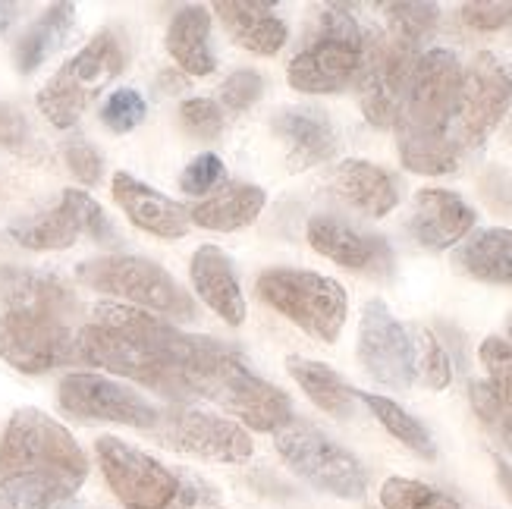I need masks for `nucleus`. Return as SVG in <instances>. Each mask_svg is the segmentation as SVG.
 <instances>
[{"label": "nucleus", "instance_id": "1", "mask_svg": "<svg viewBox=\"0 0 512 509\" xmlns=\"http://www.w3.org/2000/svg\"><path fill=\"white\" fill-rule=\"evenodd\" d=\"M208 337L183 334L167 318L123 302H98L73 346V362L104 368L117 378L170 396L173 406L189 400V368Z\"/></svg>", "mask_w": 512, "mask_h": 509}, {"label": "nucleus", "instance_id": "2", "mask_svg": "<svg viewBox=\"0 0 512 509\" xmlns=\"http://www.w3.org/2000/svg\"><path fill=\"white\" fill-rule=\"evenodd\" d=\"M88 478V456L57 418L16 409L0 437V500L7 509H57Z\"/></svg>", "mask_w": 512, "mask_h": 509}, {"label": "nucleus", "instance_id": "3", "mask_svg": "<svg viewBox=\"0 0 512 509\" xmlns=\"http://www.w3.org/2000/svg\"><path fill=\"white\" fill-rule=\"evenodd\" d=\"M459 82L462 63L453 51L431 48L418 57L403 110L393 126L399 161L406 170L443 176L459 167V148L450 139Z\"/></svg>", "mask_w": 512, "mask_h": 509}, {"label": "nucleus", "instance_id": "4", "mask_svg": "<svg viewBox=\"0 0 512 509\" xmlns=\"http://www.w3.org/2000/svg\"><path fill=\"white\" fill-rule=\"evenodd\" d=\"M189 393L224 406L252 431H280L293 418V403L277 384L255 374L233 346L211 337L189 368Z\"/></svg>", "mask_w": 512, "mask_h": 509}, {"label": "nucleus", "instance_id": "5", "mask_svg": "<svg viewBox=\"0 0 512 509\" xmlns=\"http://www.w3.org/2000/svg\"><path fill=\"white\" fill-rule=\"evenodd\" d=\"M255 290L261 302L271 305L286 321L302 327L308 337L327 346L340 340L349 315V296L343 283L333 277L299 268H271L258 274Z\"/></svg>", "mask_w": 512, "mask_h": 509}, {"label": "nucleus", "instance_id": "6", "mask_svg": "<svg viewBox=\"0 0 512 509\" xmlns=\"http://www.w3.org/2000/svg\"><path fill=\"white\" fill-rule=\"evenodd\" d=\"M362 38L352 10L330 4L318 16L315 41L286 66V82L302 95H337L355 82L362 66Z\"/></svg>", "mask_w": 512, "mask_h": 509}, {"label": "nucleus", "instance_id": "7", "mask_svg": "<svg viewBox=\"0 0 512 509\" xmlns=\"http://www.w3.org/2000/svg\"><path fill=\"white\" fill-rule=\"evenodd\" d=\"M76 277L98 293L117 296L123 305L142 308L151 315H164L173 321L195 318V302L161 264L139 255H104L95 261H82Z\"/></svg>", "mask_w": 512, "mask_h": 509}, {"label": "nucleus", "instance_id": "8", "mask_svg": "<svg viewBox=\"0 0 512 509\" xmlns=\"http://www.w3.org/2000/svg\"><path fill=\"white\" fill-rule=\"evenodd\" d=\"M126 66V51L114 32H98L60 70L41 85L38 110L51 126L70 129L104 85L114 82Z\"/></svg>", "mask_w": 512, "mask_h": 509}, {"label": "nucleus", "instance_id": "9", "mask_svg": "<svg viewBox=\"0 0 512 509\" xmlns=\"http://www.w3.org/2000/svg\"><path fill=\"white\" fill-rule=\"evenodd\" d=\"M274 447L280 459L311 488H318L340 500H362L368 491V472L359 456L327 437L305 418H289L274 431Z\"/></svg>", "mask_w": 512, "mask_h": 509}, {"label": "nucleus", "instance_id": "10", "mask_svg": "<svg viewBox=\"0 0 512 509\" xmlns=\"http://www.w3.org/2000/svg\"><path fill=\"white\" fill-rule=\"evenodd\" d=\"M425 51L390 38L384 29H371L362 38V66L355 76L362 114L377 129H393L403 110L415 63Z\"/></svg>", "mask_w": 512, "mask_h": 509}, {"label": "nucleus", "instance_id": "11", "mask_svg": "<svg viewBox=\"0 0 512 509\" xmlns=\"http://www.w3.org/2000/svg\"><path fill=\"white\" fill-rule=\"evenodd\" d=\"M512 107V70L491 54L481 51L469 66H462L459 98L450 123V139L456 142L459 154L481 148L500 120Z\"/></svg>", "mask_w": 512, "mask_h": 509}, {"label": "nucleus", "instance_id": "12", "mask_svg": "<svg viewBox=\"0 0 512 509\" xmlns=\"http://www.w3.org/2000/svg\"><path fill=\"white\" fill-rule=\"evenodd\" d=\"M70 312L57 308H4L0 312V359L22 374H48L73 362L76 334Z\"/></svg>", "mask_w": 512, "mask_h": 509}, {"label": "nucleus", "instance_id": "13", "mask_svg": "<svg viewBox=\"0 0 512 509\" xmlns=\"http://www.w3.org/2000/svg\"><path fill=\"white\" fill-rule=\"evenodd\" d=\"M57 403L66 415L79 422H110L139 431H154L161 425V412L139 390H132L104 374L76 371L66 374L57 390Z\"/></svg>", "mask_w": 512, "mask_h": 509}, {"label": "nucleus", "instance_id": "14", "mask_svg": "<svg viewBox=\"0 0 512 509\" xmlns=\"http://www.w3.org/2000/svg\"><path fill=\"white\" fill-rule=\"evenodd\" d=\"M95 456L107 488L126 509H164L176 494V472L164 462L126 444L120 437H98Z\"/></svg>", "mask_w": 512, "mask_h": 509}, {"label": "nucleus", "instance_id": "15", "mask_svg": "<svg viewBox=\"0 0 512 509\" xmlns=\"http://www.w3.org/2000/svg\"><path fill=\"white\" fill-rule=\"evenodd\" d=\"M154 431H158L164 447L208 462H233L236 466L255 453L252 437L242 425L186 403H176L167 415H161V425Z\"/></svg>", "mask_w": 512, "mask_h": 509}, {"label": "nucleus", "instance_id": "16", "mask_svg": "<svg viewBox=\"0 0 512 509\" xmlns=\"http://www.w3.org/2000/svg\"><path fill=\"white\" fill-rule=\"evenodd\" d=\"M359 362L371 381L390 390H409L415 384L412 337L384 299H368L359 318Z\"/></svg>", "mask_w": 512, "mask_h": 509}, {"label": "nucleus", "instance_id": "17", "mask_svg": "<svg viewBox=\"0 0 512 509\" xmlns=\"http://www.w3.org/2000/svg\"><path fill=\"white\" fill-rule=\"evenodd\" d=\"M305 236H308V246L318 255L330 258L333 264H340L346 271L384 280L396 268L393 249L387 246L384 236L365 233L355 224H349V220H340L333 214L311 217L305 227Z\"/></svg>", "mask_w": 512, "mask_h": 509}, {"label": "nucleus", "instance_id": "18", "mask_svg": "<svg viewBox=\"0 0 512 509\" xmlns=\"http://www.w3.org/2000/svg\"><path fill=\"white\" fill-rule=\"evenodd\" d=\"M475 208L453 189H421L412 198L406 230L418 246L431 252H447L465 242L475 230Z\"/></svg>", "mask_w": 512, "mask_h": 509}, {"label": "nucleus", "instance_id": "19", "mask_svg": "<svg viewBox=\"0 0 512 509\" xmlns=\"http://www.w3.org/2000/svg\"><path fill=\"white\" fill-rule=\"evenodd\" d=\"M114 202L120 205V211L132 220V227H139L151 236L161 239H183L192 227L189 208H183L180 202L161 195L158 189H151L148 183L136 180L132 173H114Z\"/></svg>", "mask_w": 512, "mask_h": 509}, {"label": "nucleus", "instance_id": "20", "mask_svg": "<svg viewBox=\"0 0 512 509\" xmlns=\"http://www.w3.org/2000/svg\"><path fill=\"white\" fill-rule=\"evenodd\" d=\"M271 129L286 148L289 170L318 167L337 151V129L318 107H286L274 117Z\"/></svg>", "mask_w": 512, "mask_h": 509}, {"label": "nucleus", "instance_id": "21", "mask_svg": "<svg viewBox=\"0 0 512 509\" xmlns=\"http://www.w3.org/2000/svg\"><path fill=\"white\" fill-rule=\"evenodd\" d=\"M189 277H192L195 296L202 299L217 318H224L230 327L246 324V315H249L246 296H242L236 268L224 249H217V246L198 249L189 264Z\"/></svg>", "mask_w": 512, "mask_h": 509}, {"label": "nucleus", "instance_id": "22", "mask_svg": "<svg viewBox=\"0 0 512 509\" xmlns=\"http://www.w3.org/2000/svg\"><path fill=\"white\" fill-rule=\"evenodd\" d=\"M330 192L343 205L365 217H387L399 205V183L396 176L371 161H343L327 180Z\"/></svg>", "mask_w": 512, "mask_h": 509}, {"label": "nucleus", "instance_id": "23", "mask_svg": "<svg viewBox=\"0 0 512 509\" xmlns=\"http://www.w3.org/2000/svg\"><path fill=\"white\" fill-rule=\"evenodd\" d=\"M227 35L258 57H274L289 38L286 22L274 13V4H258V0H220L214 7Z\"/></svg>", "mask_w": 512, "mask_h": 509}, {"label": "nucleus", "instance_id": "24", "mask_svg": "<svg viewBox=\"0 0 512 509\" xmlns=\"http://www.w3.org/2000/svg\"><path fill=\"white\" fill-rule=\"evenodd\" d=\"M453 268L472 280L512 286V230H478L453 252Z\"/></svg>", "mask_w": 512, "mask_h": 509}, {"label": "nucleus", "instance_id": "25", "mask_svg": "<svg viewBox=\"0 0 512 509\" xmlns=\"http://www.w3.org/2000/svg\"><path fill=\"white\" fill-rule=\"evenodd\" d=\"M267 205V192L252 183H233L224 186L217 195L189 208V217L195 227L214 230V233H236L258 220V214Z\"/></svg>", "mask_w": 512, "mask_h": 509}, {"label": "nucleus", "instance_id": "26", "mask_svg": "<svg viewBox=\"0 0 512 509\" xmlns=\"http://www.w3.org/2000/svg\"><path fill=\"white\" fill-rule=\"evenodd\" d=\"M208 38H211V13L202 4H192L173 16L167 29V51L183 73L211 76L217 60Z\"/></svg>", "mask_w": 512, "mask_h": 509}, {"label": "nucleus", "instance_id": "27", "mask_svg": "<svg viewBox=\"0 0 512 509\" xmlns=\"http://www.w3.org/2000/svg\"><path fill=\"white\" fill-rule=\"evenodd\" d=\"M286 371L293 374V381L302 387V393L321 412L337 415V418H349L352 415L355 400H359V390H352L330 365L311 362V359H302V356H289L286 359Z\"/></svg>", "mask_w": 512, "mask_h": 509}, {"label": "nucleus", "instance_id": "28", "mask_svg": "<svg viewBox=\"0 0 512 509\" xmlns=\"http://www.w3.org/2000/svg\"><path fill=\"white\" fill-rule=\"evenodd\" d=\"M10 236L19 242L22 249L32 252H60V249H73L76 239L82 236L79 217L70 208V202L60 195V202L48 211H41L35 217L16 220L10 227Z\"/></svg>", "mask_w": 512, "mask_h": 509}, {"label": "nucleus", "instance_id": "29", "mask_svg": "<svg viewBox=\"0 0 512 509\" xmlns=\"http://www.w3.org/2000/svg\"><path fill=\"white\" fill-rule=\"evenodd\" d=\"M76 22V7L73 4H51L48 10L41 13V19H35L32 26L22 32V38L16 41V70L19 73H35L38 66L48 60L60 44L66 41Z\"/></svg>", "mask_w": 512, "mask_h": 509}, {"label": "nucleus", "instance_id": "30", "mask_svg": "<svg viewBox=\"0 0 512 509\" xmlns=\"http://www.w3.org/2000/svg\"><path fill=\"white\" fill-rule=\"evenodd\" d=\"M359 400L371 409V415L387 428V434H393L399 444L409 447L415 456L421 459H434L437 447H434V437L428 434V428L418 422L412 412H406L399 403H393L390 396L381 393H359Z\"/></svg>", "mask_w": 512, "mask_h": 509}, {"label": "nucleus", "instance_id": "31", "mask_svg": "<svg viewBox=\"0 0 512 509\" xmlns=\"http://www.w3.org/2000/svg\"><path fill=\"white\" fill-rule=\"evenodd\" d=\"M412 337V365H415V378L425 384L428 390H447L453 381V362L447 356L443 343L431 334L428 327H409Z\"/></svg>", "mask_w": 512, "mask_h": 509}, {"label": "nucleus", "instance_id": "32", "mask_svg": "<svg viewBox=\"0 0 512 509\" xmlns=\"http://www.w3.org/2000/svg\"><path fill=\"white\" fill-rule=\"evenodd\" d=\"M384 13H387L384 32L415 51H421V44L434 35L440 19L437 4H384Z\"/></svg>", "mask_w": 512, "mask_h": 509}, {"label": "nucleus", "instance_id": "33", "mask_svg": "<svg viewBox=\"0 0 512 509\" xmlns=\"http://www.w3.org/2000/svg\"><path fill=\"white\" fill-rule=\"evenodd\" d=\"M384 509H462L450 494H443L415 478H387L381 484Z\"/></svg>", "mask_w": 512, "mask_h": 509}, {"label": "nucleus", "instance_id": "34", "mask_svg": "<svg viewBox=\"0 0 512 509\" xmlns=\"http://www.w3.org/2000/svg\"><path fill=\"white\" fill-rule=\"evenodd\" d=\"M478 359L487 371V387L497 396L503 412L512 418V346L500 337H487L478 349Z\"/></svg>", "mask_w": 512, "mask_h": 509}, {"label": "nucleus", "instance_id": "35", "mask_svg": "<svg viewBox=\"0 0 512 509\" xmlns=\"http://www.w3.org/2000/svg\"><path fill=\"white\" fill-rule=\"evenodd\" d=\"M63 198H66V202H70V208L76 211L79 227H82V236H88L92 242H98V246H114V242H120L117 227L110 224V217L104 214V208L95 202L92 195L82 192V189H66Z\"/></svg>", "mask_w": 512, "mask_h": 509}, {"label": "nucleus", "instance_id": "36", "mask_svg": "<svg viewBox=\"0 0 512 509\" xmlns=\"http://www.w3.org/2000/svg\"><path fill=\"white\" fill-rule=\"evenodd\" d=\"M145 114H148V104L136 88H117V92H110L107 101L101 104V123L110 132H132L136 126H142Z\"/></svg>", "mask_w": 512, "mask_h": 509}, {"label": "nucleus", "instance_id": "37", "mask_svg": "<svg viewBox=\"0 0 512 509\" xmlns=\"http://www.w3.org/2000/svg\"><path fill=\"white\" fill-rule=\"evenodd\" d=\"M469 396H472V409L481 418V425L491 431L506 450H512V418L503 412V406L497 403V396L491 393V387H487L484 381H472Z\"/></svg>", "mask_w": 512, "mask_h": 509}, {"label": "nucleus", "instance_id": "38", "mask_svg": "<svg viewBox=\"0 0 512 509\" xmlns=\"http://www.w3.org/2000/svg\"><path fill=\"white\" fill-rule=\"evenodd\" d=\"M224 183H227V167L214 151L198 154V158H192L186 164V170L180 173V189L186 195H208L211 189L224 186Z\"/></svg>", "mask_w": 512, "mask_h": 509}, {"label": "nucleus", "instance_id": "39", "mask_svg": "<svg viewBox=\"0 0 512 509\" xmlns=\"http://www.w3.org/2000/svg\"><path fill=\"white\" fill-rule=\"evenodd\" d=\"M180 123L198 139H217L224 132V110L211 98H186L180 104Z\"/></svg>", "mask_w": 512, "mask_h": 509}, {"label": "nucleus", "instance_id": "40", "mask_svg": "<svg viewBox=\"0 0 512 509\" xmlns=\"http://www.w3.org/2000/svg\"><path fill=\"white\" fill-rule=\"evenodd\" d=\"M176 494L164 509H220V491L195 472H176Z\"/></svg>", "mask_w": 512, "mask_h": 509}, {"label": "nucleus", "instance_id": "41", "mask_svg": "<svg viewBox=\"0 0 512 509\" xmlns=\"http://www.w3.org/2000/svg\"><path fill=\"white\" fill-rule=\"evenodd\" d=\"M462 22L478 32H497L512 26V4L506 0H472V4H462Z\"/></svg>", "mask_w": 512, "mask_h": 509}, {"label": "nucleus", "instance_id": "42", "mask_svg": "<svg viewBox=\"0 0 512 509\" xmlns=\"http://www.w3.org/2000/svg\"><path fill=\"white\" fill-rule=\"evenodd\" d=\"M264 95V79L255 70H236L220 85V101L230 110H249Z\"/></svg>", "mask_w": 512, "mask_h": 509}, {"label": "nucleus", "instance_id": "43", "mask_svg": "<svg viewBox=\"0 0 512 509\" xmlns=\"http://www.w3.org/2000/svg\"><path fill=\"white\" fill-rule=\"evenodd\" d=\"M66 167L76 176L82 186H98L104 176V161L95 145L88 142H73L66 145Z\"/></svg>", "mask_w": 512, "mask_h": 509}, {"label": "nucleus", "instance_id": "44", "mask_svg": "<svg viewBox=\"0 0 512 509\" xmlns=\"http://www.w3.org/2000/svg\"><path fill=\"white\" fill-rule=\"evenodd\" d=\"M29 139V129H26V120H22L19 110L0 104V145H22Z\"/></svg>", "mask_w": 512, "mask_h": 509}, {"label": "nucleus", "instance_id": "45", "mask_svg": "<svg viewBox=\"0 0 512 509\" xmlns=\"http://www.w3.org/2000/svg\"><path fill=\"white\" fill-rule=\"evenodd\" d=\"M494 469H497V481H500V488H503V494L512 500V466L503 459V456H497L494 459Z\"/></svg>", "mask_w": 512, "mask_h": 509}, {"label": "nucleus", "instance_id": "46", "mask_svg": "<svg viewBox=\"0 0 512 509\" xmlns=\"http://www.w3.org/2000/svg\"><path fill=\"white\" fill-rule=\"evenodd\" d=\"M506 337H509V346H512V312L506 315Z\"/></svg>", "mask_w": 512, "mask_h": 509}]
</instances>
